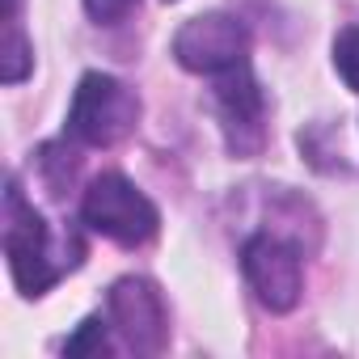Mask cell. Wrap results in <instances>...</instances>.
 <instances>
[{"label":"cell","instance_id":"cell-1","mask_svg":"<svg viewBox=\"0 0 359 359\" xmlns=\"http://www.w3.org/2000/svg\"><path fill=\"white\" fill-rule=\"evenodd\" d=\"M5 258L22 296H43L85 258L81 237L76 233L55 237L51 224L34 212V203H26L18 177H9L5 187Z\"/></svg>","mask_w":359,"mask_h":359},{"label":"cell","instance_id":"cell-2","mask_svg":"<svg viewBox=\"0 0 359 359\" xmlns=\"http://www.w3.org/2000/svg\"><path fill=\"white\" fill-rule=\"evenodd\" d=\"M135 123H140V93L110 72H85L72 93L64 135L85 148H110L127 140Z\"/></svg>","mask_w":359,"mask_h":359},{"label":"cell","instance_id":"cell-3","mask_svg":"<svg viewBox=\"0 0 359 359\" xmlns=\"http://www.w3.org/2000/svg\"><path fill=\"white\" fill-rule=\"evenodd\" d=\"M81 220L123 250L148 245L161 229L156 203L135 182H127L123 173H97L93 177L89 191L81 195Z\"/></svg>","mask_w":359,"mask_h":359},{"label":"cell","instance_id":"cell-4","mask_svg":"<svg viewBox=\"0 0 359 359\" xmlns=\"http://www.w3.org/2000/svg\"><path fill=\"white\" fill-rule=\"evenodd\" d=\"M241 271L258 304L271 313H292L304 296V254L283 233H254L241 241Z\"/></svg>","mask_w":359,"mask_h":359},{"label":"cell","instance_id":"cell-5","mask_svg":"<svg viewBox=\"0 0 359 359\" xmlns=\"http://www.w3.org/2000/svg\"><path fill=\"white\" fill-rule=\"evenodd\" d=\"M106 321L123 351L131 355H161L169 346V309L152 279L127 275L106 292Z\"/></svg>","mask_w":359,"mask_h":359},{"label":"cell","instance_id":"cell-6","mask_svg":"<svg viewBox=\"0 0 359 359\" xmlns=\"http://www.w3.org/2000/svg\"><path fill=\"white\" fill-rule=\"evenodd\" d=\"M173 60L199 76H224L250 64V30L233 13H199L173 34Z\"/></svg>","mask_w":359,"mask_h":359},{"label":"cell","instance_id":"cell-7","mask_svg":"<svg viewBox=\"0 0 359 359\" xmlns=\"http://www.w3.org/2000/svg\"><path fill=\"white\" fill-rule=\"evenodd\" d=\"M212 81H216L212 110L220 118L229 152L233 156H258L266 144V97H262L250 64H241L224 76H212Z\"/></svg>","mask_w":359,"mask_h":359},{"label":"cell","instance_id":"cell-8","mask_svg":"<svg viewBox=\"0 0 359 359\" xmlns=\"http://www.w3.org/2000/svg\"><path fill=\"white\" fill-rule=\"evenodd\" d=\"M34 68V51L22 34L18 22H5V47H0V81L5 85H22Z\"/></svg>","mask_w":359,"mask_h":359},{"label":"cell","instance_id":"cell-9","mask_svg":"<svg viewBox=\"0 0 359 359\" xmlns=\"http://www.w3.org/2000/svg\"><path fill=\"white\" fill-rule=\"evenodd\" d=\"M110 334L114 330H110L106 313H93V317H85L76 325L72 338H64V355H106V351H114V338Z\"/></svg>","mask_w":359,"mask_h":359},{"label":"cell","instance_id":"cell-10","mask_svg":"<svg viewBox=\"0 0 359 359\" xmlns=\"http://www.w3.org/2000/svg\"><path fill=\"white\" fill-rule=\"evenodd\" d=\"M334 68L346 81V89L359 93V22L338 30V39H334Z\"/></svg>","mask_w":359,"mask_h":359},{"label":"cell","instance_id":"cell-11","mask_svg":"<svg viewBox=\"0 0 359 359\" xmlns=\"http://www.w3.org/2000/svg\"><path fill=\"white\" fill-rule=\"evenodd\" d=\"M135 5H140V0H85V13L97 26H118L123 18H131Z\"/></svg>","mask_w":359,"mask_h":359},{"label":"cell","instance_id":"cell-12","mask_svg":"<svg viewBox=\"0 0 359 359\" xmlns=\"http://www.w3.org/2000/svg\"><path fill=\"white\" fill-rule=\"evenodd\" d=\"M169 5H173V0H169Z\"/></svg>","mask_w":359,"mask_h":359}]
</instances>
